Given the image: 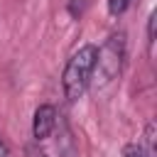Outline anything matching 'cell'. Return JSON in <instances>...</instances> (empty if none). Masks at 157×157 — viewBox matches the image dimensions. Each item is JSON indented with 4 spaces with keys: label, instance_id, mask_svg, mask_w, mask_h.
<instances>
[{
    "label": "cell",
    "instance_id": "cell-1",
    "mask_svg": "<svg viewBox=\"0 0 157 157\" xmlns=\"http://www.w3.org/2000/svg\"><path fill=\"white\" fill-rule=\"evenodd\" d=\"M96 52H98L96 44H83L69 56L64 74H61V88H64V96L69 103H76L88 91L93 66H96Z\"/></svg>",
    "mask_w": 157,
    "mask_h": 157
},
{
    "label": "cell",
    "instance_id": "cell-2",
    "mask_svg": "<svg viewBox=\"0 0 157 157\" xmlns=\"http://www.w3.org/2000/svg\"><path fill=\"white\" fill-rule=\"evenodd\" d=\"M125 56H128V44H125V32H115L110 34L96 52V66H93V76H91V86L93 88H105L110 86L125 66Z\"/></svg>",
    "mask_w": 157,
    "mask_h": 157
},
{
    "label": "cell",
    "instance_id": "cell-3",
    "mask_svg": "<svg viewBox=\"0 0 157 157\" xmlns=\"http://www.w3.org/2000/svg\"><path fill=\"white\" fill-rule=\"evenodd\" d=\"M56 118H59V115H56V108H54L52 103H42V105L34 110V118H32V137H34L37 142L52 137V132L56 130V123H59Z\"/></svg>",
    "mask_w": 157,
    "mask_h": 157
},
{
    "label": "cell",
    "instance_id": "cell-4",
    "mask_svg": "<svg viewBox=\"0 0 157 157\" xmlns=\"http://www.w3.org/2000/svg\"><path fill=\"white\" fill-rule=\"evenodd\" d=\"M135 0H108V15H113V17H120L123 12H128L130 10V5H132Z\"/></svg>",
    "mask_w": 157,
    "mask_h": 157
},
{
    "label": "cell",
    "instance_id": "cell-5",
    "mask_svg": "<svg viewBox=\"0 0 157 157\" xmlns=\"http://www.w3.org/2000/svg\"><path fill=\"white\" fill-rule=\"evenodd\" d=\"M155 20H157V12L152 10L147 17V52H150V56L155 52Z\"/></svg>",
    "mask_w": 157,
    "mask_h": 157
},
{
    "label": "cell",
    "instance_id": "cell-6",
    "mask_svg": "<svg viewBox=\"0 0 157 157\" xmlns=\"http://www.w3.org/2000/svg\"><path fill=\"white\" fill-rule=\"evenodd\" d=\"M123 157H150V155H145V152H142L140 142H132V145H128V147H125Z\"/></svg>",
    "mask_w": 157,
    "mask_h": 157
},
{
    "label": "cell",
    "instance_id": "cell-7",
    "mask_svg": "<svg viewBox=\"0 0 157 157\" xmlns=\"http://www.w3.org/2000/svg\"><path fill=\"white\" fill-rule=\"evenodd\" d=\"M25 152H27V157H49V155H47L44 150L34 147V145H27V150H25Z\"/></svg>",
    "mask_w": 157,
    "mask_h": 157
},
{
    "label": "cell",
    "instance_id": "cell-8",
    "mask_svg": "<svg viewBox=\"0 0 157 157\" xmlns=\"http://www.w3.org/2000/svg\"><path fill=\"white\" fill-rule=\"evenodd\" d=\"M0 157H10V147H7V142L2 140V135H0Z\"/></svg>",
    "mask_w": 157,
    "mask_h": 157
}]
</instances>
